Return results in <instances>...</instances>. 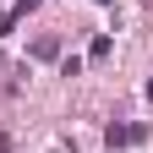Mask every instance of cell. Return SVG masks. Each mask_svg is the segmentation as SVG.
<instances>
[{
    "label": "cell",
    "mask_w": 153,
    "mask_h": 153,
    "mask_svg": "<svg viewBox=\"0 0 153 153\" xmlns=\"http://www.w3.org/2000/svg\"><path fill=\"white\" fill-rule=\"evenodd\" d=\"M104 137H109V148H131V142H142V126H109Z\"/></svg>",
    "instance_id": "obj_1"
},
{
    "label": "cell",
    "mask_w": 153,
    "mask_h": 153,
    "mask_svg": "<svg viewBox=\"0 0 153 153\" xmlns=\"http://www.w3.org/2000/svg\"><path fill=\"white\" fill-rule=\"evenodd\" d=\"M33 55H38V60H55V55H60V38H49V33L33 38Z\"/></svg>",
    "instance_id": "obj_2"
},
{
    "label": "cell",
    "mask_w": 153,
    "mask_h": 153,
    "mask_svg": "<svg viewBox=\"0 0 153 153\" xmlns=\"http://www.w3.org/2000/svg\"><path fill=\"white\" fill-rule=\"evenodd\" d=\"M22 11H27V6H16V11H6V16H0V38H6V33L16 27V16H22Z\"/></svg>",
    "instance_id": "obj_3"
},
{
    "label": "cell",
    "mask_w": 153,
    "mask_h": 153,
    "mask_svg": "<svg viewBox=\"0 0 153 153\" xmlns=\"http://www.w3.org/2000/svg\"><path fill=\"white\" fill-rule=\"evenodd\" d=\"M148 99H153V82H148Z\"/></svg>",
    "instance_id": "obj_4"
}]
</instances>
